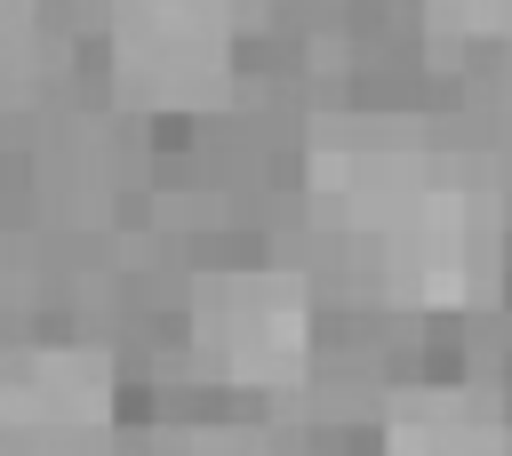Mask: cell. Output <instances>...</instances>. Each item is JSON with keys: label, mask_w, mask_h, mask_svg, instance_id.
I'll return each mask as SVG.
<instances>
[{"label": "cell", "mask_w": 512, "mask_h": 456, "mask_svg": "<svg viewBox=\"0 0 512 456\" xmlns=\"http://www.w3.org/2000/svg\"><path fill=\"white\" fill-rule=\"evenodd\" d=\"M496 248H504V224H496V192L480 176H432L408 216L368 248L376 256V280L392 304L408 312H464L496 288Z\"/></svg>", "instance_id": "cell-1"}, {"label": "cell", "mask_w": 512, "mask_h": 456, "mask_svg": "<svg viewBox=\"0 0 512 456\" xmlns=\"http://www.w3.org/2000/svg\"><path fill=\"white\" fill-rule=\"evenodd\" d=\"M192 352L240 392H288L312 376V288L304 272L248 264L192 288Z\"/></svg>", "instance_id": "cell-2"}, {"label": "cell", "mask_w": 512, "mask_h": 456, "mask_svg": "<svg viewBox=\"0 0 512 456\" xmlns=\"http://www.w3.org/2000/svg\"><path fill=\"white\" fill-rule=\"evenodd\" d=\"M112 80L144 112H208L232 96V16L216 0H120Z\"/></svg>", "instance_id": "cell-3"}, {"label": "cell", "mask_w": 512, "mask_h": 456, "mask_svg": "<svg viewBox=\"0 0 512 456\" xmlns=\"http://www.w3.org/2000/svg\"><path fill=\"white\" fill-rule=\"evenodd\" d=\"M120 376L96 344H24L0 360V456H96Z\"/></svg>", "instance_id": "cell-4"}, {"label": "cell", "mask_w": 512, "mask_h": 456, "mask_svg": "<svg viewBox=\"0 0 512 456\" xmlns=\"http://www.w3.org/2000/svg\"><path fill=\"white\" fill-rule=\"evenodd\" d=\"M432 176H440V168H432L416 144L376 136V128L312 136V160H304V192H312V208L336 216V232L360 240V248H376V240L408 216V200H416Z\"/></svg>", "instance_id": "cell-5"}, {"label": "cell", "mask_w": 512, "mask_h": 456, "mask_svg": "<svg viewBox=\"0 0 512 456\" xmlns=\"http://www.w3.org/2000/svg\"><path fill=\"white\" fill-rule=\"evenodd\" d=\"M384 456H512V424L480 392H408L384 416Z\"/></svg>", "instance_id": "cell-6"}, {"label": "cell", "mask_w": 512, "mask_h": 456, "mask_svg": "<svg viewBox=\"0 0 512 456\" xmlns=\"http://www.w3.org/2000/svg\"><path fill=\"white\" fill-rule=\"evenodd\" d=\"M440 40H512V0H424Z\"/></svg>", "instance_id": "cell-7"}, {"label": "cell", "mask_w": 512, "mask_h": 456, "mask_svg": "<svg viewBox=\"0 0 512 456\" xmlns=\"http://www.w3.org/2000/svg\"><path fill=\"white\" fill-rule=\"evenodd\" d=\"M168 456H248V448H232V440H184V448H168Z\"/></svg>", "instance_id": "cell-8"}]
</instances>
